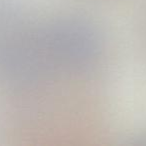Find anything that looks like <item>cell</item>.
Here are the masks:
<instances>
[{
	"label": "cell",
	"instance_id": "6da1fadb",
	"mask_svg": "<svg viewBox=\"0 0 146 146\" xmlns=\"http://www.w3.org/2000/svg\"><path fill=\"white\" fill-rule=\"evenodd\" d=\"M44 28L60 71L83 70L99 55V34L86 20L75 17L59 18Z\"/></svg>",
	"mask_w": 146,
	"mask_h": 146
}]
</instances>
